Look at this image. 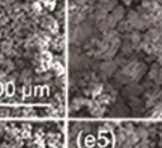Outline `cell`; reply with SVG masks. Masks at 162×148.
I'll return each instance as SVG.
<instances>
[{
    "label": "cell",
    "mask_w": 162,
    "mask_h": 148,
    "mask_svg": "<svg viewBox=\"0 0 162 148\" xmlns=\"http://www.w3.org/2000/svg\"><path fill=\"white\" fill-rule=\"evenodd\" d=\"M138 134H139V137H143V138H146V137H147L146 130H143V129H139V130H138Z\"/></svg>",
    "instance_id": "6da1fadb"
}]
</instances>
